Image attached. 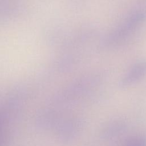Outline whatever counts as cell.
<instances>
[{
  "label": "cell",
  "mask_w": 146,
  "mask_h": 146,
  "mask_svg": "<svg viewBox=\"0 0 146 146\" xmlns=\"http://www.w3.org/2000/svg\"><path fill=\"white\" fill-rule=\"evenodd\" d=\"M146 76V60L133 64L121 79L120 84L123 87L131 86Z\"/></svg>",
  "instance_id": "cell-1"
},
{
  "label": "cell",
  "mask_w": 146,
  "mask_h": 146,
  "mask_svg": "<svg viewBox=\"0 0 146 146\" xmlns=\"http://www.w3.org/2000/svg\"><path fill=\"white\" fill-rule=\"evenodd\" d=\"M124 146H146V137L142 135L133 136L126 140Z\"/></svg>",
  "instance_id": "cell-2"
}]
</instances>
